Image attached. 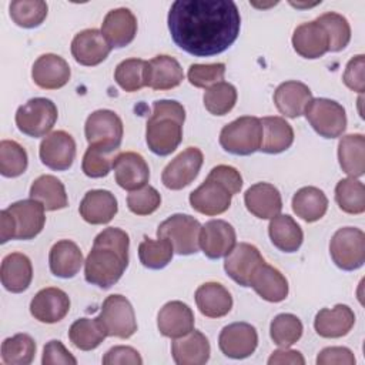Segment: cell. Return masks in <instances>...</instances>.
Here are the masks:
<instances>
[{"instance_id":"cell-37","label":"cell","mask_w":365,"mask_h":365,"mask_svg":"<svg viewBox=\"0 0 365 365\" xmlns=\"http://www.w3.org/2000/svg\"><path fill=\"white\" fill-rule=\"evenodd\" d=\"M338 160L349 177H361L365 171V137L362 134L344 135L338 143Z\"/></svg>"},{"instance_id":"cell-9","label":"cell","mask_w":365,"mask_h":365,"mask_svg":"<svg viewBox=\"0 0 365 365\" xmlns=\"http://www.w3.org/2000/svg\"><path fill=\"white\" fill-rule=\"evenodd\" d=\"M97 318L104 327L107 336L127 339L137 331L134 308L130 301L120 294L108 295L104 299Z\"/></svg>"},{"instance_id":"cell-29","label":"cell","mask_w":365,"mask_h":365,"mask_svg":"<svg viewBox=\"0 0 365 365\" xmlns=\"http://www.w3.org/2000/svg\"><path fill=\"white\" fill-rule=\"evenodd\" d=\"M311 100L312 93L309 87L295 80L281 83L274 91V103L277 110L289 118L302 115Z\"/></svg>"},{"instance_id":"cell-23","label":"cell","mask_w":365,"mask_h":365,"mask_svg":"<svg viewBox=\"0 0 365 365\" xmlns=\"http://www.w3.org/2000/svg\"><path fill=\"white\" fill-rule=\"evenodd\" d=\"M194 312L181 301L167 302L157 315V327L167 338H180L194 329Z\"/></svg>"},{"instance_id":"cell-51","label":"cell","mask_w":365,"mask_h":365,"mask_svg":"<svg viewBox=\"0 0 365 365\" xmlns=\"http://www.w3.org/2000/svg\"><path fill=\"white\" fill-rule=\"evenodd\" d=\"M160 204L161 195L151 185H144L138 190L130 191L127 195L128 210L137 215H150L160 207Z\"/></svg>"},{"instance_id":"cell-36","label":"cell","mask_w":365,"mask_h":365,"mask_svg":"<svg viewBox=\"0 0 365 365\" xmlns=\"http://www.w3.org/2000/svg\"><path fill=\"white\" fill-rule=\"evenodd\" d=\"M271 242L284 252H295L299 250L304 234L297 221L288 214H278L271 218L268 225Z\"/></svg>"},{"instance_id":"cell-47","label":"cell","mask_w":365,"mask_h":365,"mask_svg":"<svg viewBox=\"0 0 365 365\" xmlns=\"http://www.w3.org/2000/svg\"><path fill=\"white\" fill-rule=\"evenodd\" d=\"M315 21H318L328 34L329 51L336 53L348 46L351 40V26L342 14L328 11L321 14Z\"/></svg>"},{"instance_id":"cell-38","label":"cell","mask_w":365,"mask_h":365,"mask_svg":"<svg viewBox=\"0 0 365 365\" xmlns=\"http://www.w3.org/2000/svg\"><path fill=\"white\" fill-rule=\"evenodd\" d=\"M30 198L40 201L47 211H56L68 205L64 184L54 175L46 174L34 180L30 187Z\"/></svg>"},{"instance_id":"cell-12","label":"cell","mask_w":365,"mask_h":365,"mask_svg":"<svg viewBox=\"0 0 365 365\" xmlns=\"http://www.w3.org/2000/svg\"><path fill=\"white\" fill-rule=\"evenodd\" d=\"M258 345L255 327L248 322H232L224 327L218 336L221 352L232 359H242L254 354Z\"/></svg>"},{"instance_id":"cell-50","label":"cell","mask_w":365,"mask_h":365,"mask_svg":"<svg viewBox=\"0 0 365 365\" xmlns=\"http://www.w3.org/2000/svg\"><path fill=\"white\" fill-rule=\"evenodd\" d=\"M29 164L26 150L13 140L0 143V173L4 177L13 178L21 175Z\"/></svg>"},{"instance_id":"cell-13","label":"cell","mask_w":365,"mask_h":365,"mask_svg":"<svg viewBox=\"0 0 365 365\" xmlns=\"http://www.w3.org/2000/svg\"><path fill=\"white\" fill-rule=\"evenodd\" d=\"M231 191L210 174L204 182L190 194L191 207L204 215H220L231 205Z\"/></svg>"},{"instance_id":"cell-33","label":"cell","mask_w":365,"mask_h":365,"mask_svg":"<svg viewBox=\"0 0 365 365\" xmlns=\"http://www.w3.org/2000/svg\"><path fill=\"white\" fill-rule=\"evenodd\" d=\"M195 304L208 318L225 317L232 308V297L220 282H205L195 291Z\"/></svg>"},{"instance_id":"cell-42","label":"cell","mask_w":365,"mask_h":365,"mask_svg":"<svg viewBox=\"0 0 365 365\" xmlns=\"http://www.w3.org/2000/svg\"><path fill=\"white\" fill-rule=\"evenodd\" d=\"M36 355V342L27 334H16L1 344V361L7 365H29Z\"/></svg>"},{"instance_id":"cell-46","label":"cell","mask_w":365,"mask_h":365,"mask_svg":"<svg viewBox=\"0 0 365 365\" xmlns=\"http://www.w3.org/2000/svg\"><path fill=\"white\" fill-rule=\"evenodd\" d=\"M237 103V90L231 83L220 81L204 93V107L214 115L228 114Z\"/></svg>"},{"instance_id":"cell-18","label":"cell","mask_w":365,"mask_h":365,"mask_svg":"<svg viewBox=\"0 0 365 365\" xmlns=\"http://www.w3.org/2000/svg\"><path fill=\"white\" fill-rule=\"evenodd\" d=\"M110 51L111 46L97 29H86L77 33L71 41V54L81 66H97L108 57Z\"/></svg>"},{"instance_id":"cell-49","label":"cell","mask_w":365,"mask_h":365,"mask_svg":"<svg viewBox=\"0 0 365 365\" xmlns=\"http://www.w3.org/2000/svg\"><path fill=\"white\" fill-rule=\"evenodd\" d=\"M302 322L292 314H278L269 325V335L281 348H288L295 344L302 335Z\"/></svg>"},{"instance_id":"cell-55","label":"cell","mask_w":365,"mask_h":365,"mask_svg":"<svg viewBox=\"0 0 365 365\" xmlns=\"http://www.w3.org/2000/svg\"><path fill=\"white\" fill-rule=\"evenodd\" d=\"M103 364L104 365H141L143 359L138 354L137 349L131 346H124V345H117L110 348L106 355L103 356Z\"/></svg>"},{"instance_id":"cell-44","label":"cell","mask_w":365,"mask_h":365,"mask_svg":"<svg viewBox=\"0 0 365 365\" xmlns=\"http://www.w3.org/2000/svg\"><path fill=\"white\" fill-rule=\"evenodd\" d=\"M174 254L171 242L165 238L151 240L144 237L138 245V258L140 262L150 269H161L168 265Z\"/></svg>"},{"instance_id":"cell-25","label":"cell","mask_w":365,"mask_h":365,"mask_svg":"<svg viewBox=\"0 0 365 365\" xmlns=\"http://www.w3.org/2000/svg\"><path fill=\"white\" fill-rule=\"evenodd\" d=\"M247 210L261 218L271 220L282 210V198L278 188L269 182H257L251 185L244 194Z\"/></svg>"},{"instance_id":"cell-26","label":"cell","mask_w":365,"mask_h":365,"mask_svg":"<svg viewBox=\"0 0 365 365\" xmlns=\"http://www.w3.org/2000/svg\"><path fill=\"white\" fill-rule=\"evenodd\" d=\"M184 71L180 63L167 54L155 56L147 61L145 86L153 90H171L181 84Z\"/></svg>"},{"instance_id":"cell-1","label":"cell","mask_w":365,"mask_h":365,"mask_svg":"<svg viewBox=\"0 0 365 365\" xmlns=\"http://www.w3.org/2000/svg\"><path fill=\"white\" fill-rule=\"evenodd\" d=\"M241 17L230 0H177L168 11L173 41L195 57L225 51L238 37Z\"/></svg>"},{"instance_id":"cell-30","label":"cell","mask_w":365,"mask_h":365,"mask_svg":"<svg viewBox=\"0 0 365 365\" xmlns=\"http://www.w3.org/2000/svg\"><path fill=\"white\" fill-rule=\"evenodd\" d=\"M117 200L114 194L107 190L87 191L78 207L83 220L93 225L110 222L117 214Z\"/></svg>"},{"instance_id":"cell-28","label":"cell","mask_w":365,"mask_h":365,"mask_svg":"<svg viewBox=\"0 0 365 365\" xmlns=\"http://www.w3.org/2000/svg\"><path fill=\"white\" fill-rule=\"evenodd\" d=\"M171 354L177 365H202L210 359L211 348L207 336L192 329L187 335L173 341Z\"/></svg>"},{"instance_id":"cell-21","label":"cell","mask_w":365,"mask_h":365,"mask_svg":"<svg viewBox=\"0 0 365 365\" xmlns=\"http://www.w3.org/2000/svg\"><path fill=\"white\" fill-rule=\"evenodd\" d=\"M101 33L111 48L125 47L137 34V19L125 7L110 10L103 20Z\"/></svg>"},{"instance_id":"cell-34","label":"cell","mask_w":365,"mask_h":365,"mask_svg":"<svg viewBox=\"0 0 365 365\" xmlns=\"http://www.w3.org/2000/svg\"><path fill=\"white\" fill-rule=\"evenodd\" d=\"M83 262L78 245L70 240L57 241L48 254L50 271L60 278H73L80 271Z\"/></svg>"},{"instance_id":"cell-5","label":"cell","mask_w":365,"mask_h":365,"mask_svg":"<svg viewBox=\"0 0 365 365\" xmlns=\"http://www.w3.org/2000/svg\"><path fill=\"white\" fill-rule=\"evenodd\" d=\"M56 104L44 97H34L20 106L16 111L17 128L33 138L44 137L57 121Z\"/></svg>"},{"instance_id":"cell-41","label":"cell","mask_w":365,"mask_h":365,"mask_svg":"<svg viewBox=\"0 0 365 365\" xmlns=\"http://www.w3.org/2000/svg\"><path fill=\"white\" fill-rule=\"evenodd\" d=\"M335 201L346 214H362L365 211V187L354 178H342L335 187Z\"/></svg>"},{"instance_id":"cell-56","label":"cell","mask_w":365,"mask_h":365,"mask_svg":"<svg viewBox=\"0 0 365 365\" xmlns=\"http://www.w3.org/2000/svg\"><path fill=\"white\" fill-rule=\"evenodd\" d=\"M317 364L318 365H354L355 356L349 348L328 346L318 354Z\"/></svg>"},{"instance_id":"cell-20","label":"cell","mask_w":365,"mask_h":365,"mask_svg":"<svg viewBox=\"0 0 365 365\" xmlns=\"http://www.w3.org/2000/svg\"><path fill=\"white\" fill-rule=\"evenodd\" d=\"M265 259L259 254L258 248L248 242L235 244L231 252L225 257L224 269L230 278H232L241 287H250V278L255 268Z\"/></svg>"},{"instance_id":"cell-45","label":"cell","mask_w":365,"mask_h":365,"mask_svg":"<svg viewBox=\"0 0 365 365\" xmlns=\"http://www.w3.org/2000/svg\"><path fill=\"white\" fill-rule=\"evenodd\" d=\"M9 10L11 20L24 29H34L47 17V3L41 0H16Z\"/></svg>"},{"instance_id":"cell-6","label":"cell","mask_w":365,"mask_h":365,"mask_svg":"<svg viewBox=\"0 0 365 365\" xmlns=\"http://www.w3.org/2000/svg\"><path fill=\"white\" fill-rule=\"evenodd\" d=\"M201 227L200 221L188 214H174L158 225L157 237L168 240L178 255H191L200 248Z\"/></svg>"},{"instance_id":"cell-43","label":"cell","mask_w":365,"mask_h":365,"mask_svg":"<svg viewBox=\"0 0 365 365\" xmlns=\"http://www.w3.org/2000/svg\"><path fill=\"white\" fill-rule=\"evenodd\" d=\"M115 151L118 150L100 144H88L81 163L83 173L90 178L106 177L113 168L114 160L117 157L114 155Z\"/></svg>"},{"instance_id":"cell-3","label":"cell","mask_w":365,"mask_h":365,"mask_svg":"<svg viewBox=\"0 0 365 365\" xmlns=\"http://www.w3.org/2000/svg\"><path fill=\"white\" fill-rule=\"evenodd\" d=\"M185 110L175 100H157L153 103V114L147 120L145 141L157 155H168L182 140Z\"/></svg>"},{"instance_id":"cell-15","label":"cell","mask_w":365,"mask_h":365,"mask_svg":"<svg viewBox=\"0 0 365 365\" xmlns=\"http://www.w3.org/2000/svg\"><path fill=\"white\" fill-rule=\"evenodd\" d=\"M44 205L37 200H21L10 204L7 211L14 224V240H31L37 237L46 222Z\"/></svg>"},{"instance_id":"cell-39","label":"cell","mask_w":365,"mask_h":365,"mask_svg":"<svg viewBox=\"0 0 365 365\" xmlns=\"http://www.w3.org/2000/svg\"><path fill=\"white\" fill-rule=\"evenodd\" d=\"M294 212L307 222L321 220L328 210V198L317 187H302L292 197Z\"/></svg>"},{"instance_id":"cell-10","label":"cell","mask_w":365,"mask_h":365,"mask_svg":"<svg viewBox=\"0 0 365 365\" xmlns=\"http://www.w3.org/2000/svg\"><path fill=\"white\" fill-rule=\"evenodd\" d=\"M84 134L88 144H100L118 150L124 134L123 121L111 110H97L87 117Z\"/></svg>"},{"instance_id":"cell-16","label":"cell","mask_w":365,"mask_h":365,"mask_svg":"<svg viewBox=\"0 0 365 365\" xmlns=\"http://www.w3.org/2000/svg\"><path fill=\"white\" fill-rule=\"evenodd\" d=\"M235 230L224 220H211L201 227L200 248L211 259L227 257L235 247Z\"/></svg>"},{"instance_id":"cell-53","label":"cell","mask_w":365,"mask_h":365,"mask_svg":"<svg viewBox=\"0 0 365 365\" xmlns=\"http://www.w3.org/2000/svg\"><path fill=\"white\" fill-rule=\"evenodd\" d=\"M41 362L43 365H76L77 359L63 345L61 341L53 339L44 345Z\"/></svg>"},{"instance_id":"cell-4","label":"cell","mask_w":365,"mask_h":365,"mask_svg":"<svg viewBox=\"0 0 365 365\" xmlns=\"http://www.w3.org/2000/svg\"><path fill=\"white\" fill-rule=\"evenodd\" d=\"M221 147L235 155H250L261 148L262 124L258 117L244 115L224 125L220 133Z\"/></svg>"},{"instance_id":"cell-11","label":"cell","mask_w":365,"mask_h":365,"mask_svg":"<svg viewBox=\"0 0 365 365\" xmlns=\"http://www.w3.org/2000/svg\"><path fill=\"white\" fill-rule=\"evenodd\" d=\"M204 155L200 148L188 147L165 165L161 174L163 184L170 190H181L198 175Z\"/></svg>"},{"instance_id":"cell-22","label":"cell","mask_w":365,"mask_h":365,"mask_svg":"<svg viewBox=\"0 0 365 365\" xmlns=\"http://www.w3.org/2000/svg\"><path fill=\"white\" fill-rule=\"evenodd\" d=\"M71 71L68 63L53 53L40 56L31 68L33 81L44 90H57L64 87L70 80Z\"/></svg>"},{"instance_id":"cell-35","label":"cell","mask_w":365,"mask_h":365,"mask_svg":"<svg viewBox=\"0 0 365 365\" xmlns=\"http://www.w3.org/2000/svg\"><path fill=\"white\" fill-rule=\"evenodd\" d=\"M259 120L262 124V144L259 151L279 154L292 145L294 130L282 117L271 115Z\"/></svg>"},{"instance_id":"cell-2","label":"cell","mask_w":365,"mask_h":365,"mask_svg":"<svg viewBox=\"0 0 365 365\" xmlns=\"http://www.w3.org/2000/svg\"><path fill=\"white\" fill-rule=\"evenodd\" d=\"M130 238L121 228L103 230L93 242L84 261V277L88 284L107 289L124 274L128 265Z\"/></svg>"},{"instance_id":"cell-59","label":"cell","mask_w":365,"mask_h":365,"mask_svg":"<svg viewBox=\"0 0 365 365\" xmlns=\"http://www.w3.org/2000/svg\"><path fill=\"white\" fill-rule=\"evenodd\" d=\"M9 240H14V224L11 214L6 208L0 212V242L4 244Z\"/></svg>"},{"instance_id":"cell-31","label":"cell","mask_w":365,"mask_h":365,"mask_svg":"<svg viewBox=\"0 0 365 365\" xmlns=\"http://www.w3.org/2000/svg\"><path fill=\"white\" fill-rule=\"evenodd\" d=\"M355 324L354 311L345 304H336L334 308H322L314 321L317 334L322 338L345 336Z\"/></svg>"},{"instance_id":"cell-8","label":"cell","mask_w":365,"mask_h":365,"mask_svg":"<svg viewBox=\"0 0 365 365\" xmlns=\"http://www.w3.org/2000/svg\"><path fill=\"white\" fill-rule=\"evenodd\" d=\"M304 114L311 127L324 138H336L346 128L345 108L335 100L312 98Z\"/></svg>"},{"instance_id":"cell-19","label":"cell","mask_w":365,"mask_h":365,"mask_svg":"<svg viewBox=\"0 0 365 365\" xmlns=\"http://www.w3.org/2000/svg\"><path fill=\"white\" fill-rule=\"evenodd\" d=\"M70 311L68 295L54 287L40 289L30 302L31 315L44 324H54L61 321Z\"/></svg>"},{"instance_id":"cell-54","label":"cell","mask_w":365,"mask_h":365,"mask_svg":"<svg viewBox=\"0 0 365 365\" xmlns=\"http://www.w3.org/2000/svg\"><path fill=\"white\" fill-rule=\"evenodd\" d=\"M364 66H365V58L364 54H358L354 58H351L345 67L344 73V83L348 88L356 91V93H364L365 88V80H364Z\"/></svg>"},{"instance_id":"cell-17","label":"cell","mask_w":365,"mask_h":365,"mask_svg":"<svg viewBox=\"0 0 365 365\" xmlns=\"http://www.w3.org/2000/svg\"><path fill=\"white\" fill-rule=\"evenodd\" d=\"M115 182L127 190L134 191L147 185L150 178V168L144 157L134 151L118 153L113 164Z\"/></svg>"},{"instance_id":"cell-58","label":"cell","mask_w":365,"mask_h":365,"mask_svg":"<svg viewBox=\"0 0 365 365\" xmlns=\"http://www.w3.org/2000/svg\"><path fill=\"white\" fill-rule=\"evenodd\" d=\"M268 364L269 365H277V364H291V365H304L305 359L302 356V354L299 351H294V349H277L271 354V356L268 358Z\"/></svg>"},{"instance_id":"cell-48","label":"cell","mask_w":365,"mask_h":365,"mask_svg":"<svg viewBox=\"0 0 365 365\" xmlns=\"http://www.w3.org/2000/svg\"><path fill=\"white\" fill-rule=\"evenodd\" d=\"M145 68L147 61L141 58H127L123 60L114 71V80L117 84L128 91L134 93L145 87Z\"/></svg>"},{"instance_id":"cell-24","label":"cell","mask_w":365,"mask_h":365,"mask_svg":"<svg viewBox=\"0 0 365 365\" xmlns=\"http://www.w3.org/2000/svg\"><path fill=\"white\" fill-rule=\"evenodd\" d=\"M294 50L304 58H319L329 51V38L318 21L299 24L292 34Z\"/></svg>"},{"instance_id":"cell-7","label":"cell","mask_w":365,"mask_h":365,"mask_svg":"<svg viewBox=\"0 0 365 365\" xmlns=\"http://www.w3.org/2000/svg\"><path fill=\"white\" fill-rule=\"evenodd\" d=\"M329 254L335 265L344 271H354L365 262V234L355 227L339 228L331 238Z\"/></svg>"},{"instance_id":"cell-52","label":"cell","mask_w":365,"mask_h":365,"mask_svg":"<svg viewBox=\"0 0 365 365\" xmlns=\"http://www.w3.org/2000/svg\"><path fill=\"white\" fill-rule=\"evenodd\" d=\"M225 74L224 63L212 64H191L187 73L188 81L197 88H208L215 83L222 81Z\"/></svg>"},{"instance_id":"cell-40","label":"cell","mask_w":365,"mask_h":365,"mask_svg":"<svg viewBox=\"0 0 365 365\" xmlns=\"http://www.w3.org/2000/svg\"><path fill=\"white\" fill-rule=\"evenodd\" d=\"M107 336V332L98 318H80L68 329L71 344L81 351L96 349Z\"/></svg>"},{"instance_id":"cell-27","label":"cell","mask_w":365,"mask_h":365,"mask_svg":"<svg viewBox=\"0 0 365 365\" xmlns=\"http://www.w3.org/2000/svg\"><path fill=\"white\" fill-rule=\"evenodd\" d=\"M250 287L265 301L268 302H281L288 295V281L272 265H268L265 261L259 264L250 278Z\"/></svg>"},{"instance_id":"cell-14","label":"cell","mask_w":365,"mask_h":365,"mask_svg":"<svg viewBox=\"0 0 365 365\" xmlns=\"http://www.w3.org/2000/svg\"><path fill=\"white\" fill-rule=\"evenodd\" d=\"M38 155L41 163L51 170H68L76 157V141L63 130L53 131L41 140Z\"/></svg>"},{"instance_id":"cell-32","label":"cell","mask_w":365,"mask_h":365,"mask_svg":"<svg viewBox=\"0 0 365 365\" xmlns=\"http://www.w3.org/2000/svg\"><path fill=\"white\" fill-rule=\"evenodd\" d=\"M0 278L3 287L13 294L26 291L33 279L30 258L21 252L7 254L1 261Z\"/></svg>"},{"instance_id":"cell-57","label":"cell","mask_w":365,"mask_h":365,"mask_svg":"<svg viewBox=\"0 0 365 365\" xmlns=\"http://www.w3.org/2000/svg\"><path fill=\"white\" fill-rule=\"evenodd\" d=\"M210 175L221 181L231 191L232 195L238 194L242 187V177L240 171L231 165H217L210 171Z\"/></svg>"}]
</instances>
